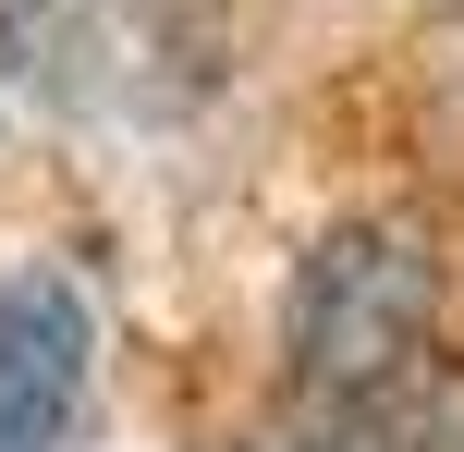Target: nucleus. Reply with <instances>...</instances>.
<instances>
[{
    "mask_svg": "<svg viewBox=\"0 0 464 452\" xmlns=\"http://www.w3.org/2000/svg\"><path fill=\"white\" fill-rule=\"evenodd\" d=\"M98 318L62 269H13L0 282V452H62L86 416Z\"/></svg>",
    "mask_w": 464,
    "mask_h": 452,
    "instance_id": "nucleus-2",
    "label": "nucleus"
},
{
    "mask_svg": "<svg viewBox=\"0 0 464 452\" xmlns=\"http://www.w3.org/2000/svg\"><path fill=\"white\" fill-rule=\"evenodd\" d=\"M256 452H464V380H392L367 404H318V428Z\"/></svg>",
    "mask_w": 464,
    "mask_h": 452,
    "instance_id": "nucleus-3",
    "label": "nucleus"
},
{
    "mask_svg": "<svg viewBox=\"0 0 464 452\" xmlns=\"http://www.w3.org/2000/svg\"><path fill=\"white\" fill-rule=\"evenodd\" d=\"M428 331H440V257L403 220H343L305 245L294 306H281V355L318 404H367V391L416 380Z\"/></svg>",
    "mask_w": 464,
    "mask_h": 452,
    "instance_id": "nucleus-1",
    "label": "nucleus"
}]
</instances>
